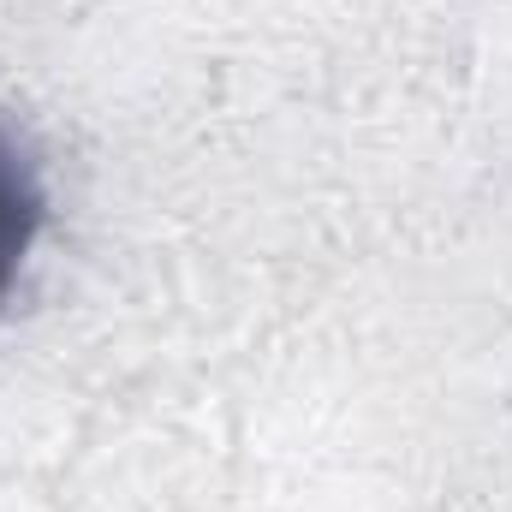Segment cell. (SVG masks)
I'll return each instance as SVG.
<instances>
[{"label":"cell","mask_w":512,"mask_h":512,"mask_svg":"<svg viewBox=\"0 0 512 512\" xmlns=\"http://www.w3.org/2000/svg\"><path fill=\"white\" fill-rule=\"evenodd\" d=\"M42 179H36V161L30 149L18 143V131L0 120V298L12 292L24 256L42 233Z\"/></svg>","instance_id":"obj_1"}]
</instances>
